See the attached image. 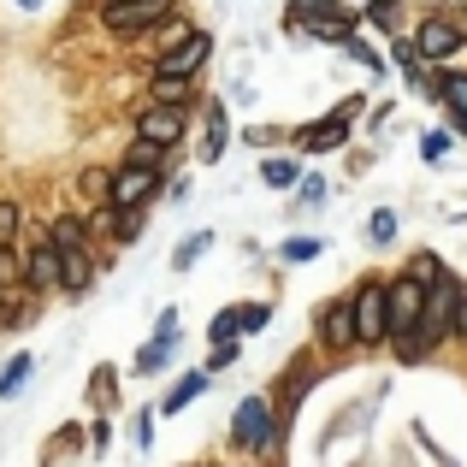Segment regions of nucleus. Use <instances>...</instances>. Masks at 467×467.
<instances>
[{
	"instance_id": "16",
	"label": "nucleus",
	"mask_w": 467,
	"mask_h": 467,
	"mask_svg": "<svg viewBox=\"0 0 467 467\" xmlns=\"http://www.w3.org/2000/svg\"><path fill=\"white\" fill-rule=\"evenodd\" d=\"M207 385H213V379H207V373H190V379H183V385H178V390H171V397H166V414H178L183 402H195V397H202Z\"/></svg>"
},
{
	"instance_id": "6",
	"label": "nucleus",
	"mask_w": 467,
	"mask_h": 467,
	"mask_svg": "<svg viewBox=\"0 0 467 467\" xmlns=\"http://www.w3.org/2000/svg\"><path fill=\"white\" fill-rule=\"evenodd\" d=\"M166 12H171V0H119V6H107V30L137 36V30H154Z\"/></svg>"
},
{
	"instance_id": "3",
	"label": "nucleus",
	"mask_w": 467,
	"mask_h": 467,
	"mask_svg": "<svg viewBox=\"0 0 467 467\" xmlns=\"http://www.w3.org/2000/svg\"><path fill=\"white\" fill-rule=\"evenodd\" d=\"M207 54H213V36H207V30H190L183 42H171L166 54L154 59V78H195V71L207 66Z\"/></svg>"
},
{
	"instance_id": "11",
	"label": "nucleus",
	"mask_w": 467,
	"mask_h": 467,
	"mask_svg": "<svg viewBox=\"0 0 467 467\" xmlns=\"http://www.w3.org/2000/svg\"><path fill=\"white\" fill-rule=\"evenodd\" d=\"M337 142H349V119H343V113H331V119H319V125L302 130V149H308V154H331Z\"/></svg>"
},
{
	"instance_id": "10",
	"label": "nucleus",
	"mask_w": 467,
	"mask_h": 467,
	"mask_svg": "<svg viewBox=\"0 0 467 467\" xmlns=\"http://www.w3.org/2000/svg\"><path fill=\"white\" fill-rule=\"evenodd\" d=\"M24 285H30V290H54V285H59V243H54V237H42V243L30 249Z\"/></svg>"
},
{
	"instance_id": "32",
	"label": "nucleus",
	"mask_w": 467,
	"mask_h": 467,
	"mask_svg": "<svg viewBox=\"0 0 467 467\" xmlns=\"http://www.w3.org/2000/svg\"><path fill=\"white\" fill-rule=\"evenodd\" d=\"M101 6H119V0H101Z\"/></svg>"
},
{
	"instance_id": "7",
	"label": "nucleus",
	"mask_w": 467,
	"mask_h": 467,
	"mask_svg": "<svg viewBox=\"0 0 467 467\" xmlns=\"http://www.w3.org/2000/svg\"><path fill=\"white\" fill-rule=\"evenodd\" d=\"M178 137H183V107H166V101H154L149 113L137 119V142H149V149H171Z\"/></svg>"
},
{
	"instance_id": "17",
	"label": "nucleus",
	"mask_w": 467,
	"mask_h": 467,
	"mask_svg": "<svg viewBox=\"0 0 467 467\" xmlns=\"http://www.w3.org/2000/svg\"><path fill=\"white\" fill-rule=\"evenodd\" d=\"M24 379H30V355H12V367L0 373V402H6V397H18V390H24Z\"/></svg>"
},
{
	"instance_id": "12",
	"label": "nucleus",
	"mask_w": 467,
	"mask_h": 467,
	"mask_svg": "<svg viewBox=\"0 0 467 467\" xmlns=\"http://www.w3.org/2000/svg\"><path fill=\"white\" fill-rule=\"evenodd\" d=\"M89 278H95L89 254H83V249H59V285H66L71 296H83V290H89Z\"/></svg>"
},
{
	"instance_id": "24",
	"label": "nucleus",
	"mask_w": 467,
	"mask_h": 467,
	"mask_svg": "<svg viewBox=\"0 0 467 467\" xmlns=\"http://www.w3.org/2000/svg\"><path fill=\"white\" fill-rule=\"evenodd\" d=\"M12 231H18V207H12V202H0V249L12 243Z\"/></svg>"
},
{
	"instance_id": "23",
	"label": "nucleus",
	"mask_w": 467,
	"mask_h": 467,
	"mask_svg": "<svg viewBox=\"0 0 467 467\" xmlns=\"http://www.w3.org/2000/svg\"><path fill=\"white\" fill-rule=\"evenodd\" d=\"M367 231H373V243H390V237H397V213H373Z\"/></svg>"
},
{
	"instance_id": "4",
	"label": "nucleus",
	"mask_w": 467,
	"mask_h": 467,
	"mask_svg": "<svg viewBox=\"0 0 467 467\" xmlns=\"http://www.w3.org/2000/svg\"><path fill=\"white\" fill-rule=\"evenodd\" d=\"M231 444L237 450H266L273 444V409L266 397H243L237 414H231Z\"/></svg>"
},
{
	"instance_id": "30",
	"label": "nucleus",
	"mask_w": 467,
	"mask_h": 467,
	"mask_svg": "<svg viewBox=\"0 0 467 467\" xmlns=\"http://www.w3.org/2000/svg\"><path fill=\"white\" fill-rule=\"evenodd\" d=\"M420 149H426V160H438V154L450 149V137H444V130H426V142H420Z\"/></svg>"
},
{
	"instance_id": "13",
	"label": "nucleus",
	"mask_w": 467,
	"mask_h": 467,
	"mask_svg": "<svg viewBox=\"0 0 467 467\" xmlns=\"http://www.w3.org/2000/svg\"><path fill=\"white\" fill-rule=\"evenodd\" d=\"M225 142H231V130H225V107L207 101V142H202V166H213V160L225 154Z\"/></svg>"
},
{
	"instance_id": "28",
	"label": "nucleus",
	"mask_w": 467,
	"mask_h": 467,
	"mask_svg": "<svg viewBox=\"0 0 467 467\" xmlns=\"http://www.w3.org/2000/svg\"><path fill=\"white\" fill-rule=\"evenodd\" d=\"M314 254H319V243H308V237H302V243H285V261H314Z\"/></svg>"
},
{
	"instance_id": "27",
	"label": "nucleus",
	"mask_w": 467,
	"mask_h": 467,
	"mask_svg": "<svg viewBox=\"0 0 467 467\" xmlns=\"http://www.w3.org/2000/svg\"><path fill=\"white\" fill-rule=\"evenodd\" d=\"M367 18H373V24H385V30H390V24H397V6H390V0H373V6H367Z\"/></svg>"
},
{
	"instance_id": "9",
	"label": "nucleus",
	"mask_w": 467,
	"mask_h": 467,
	"mask_svg": "<svg viewBox=\"0 0 467 467\" xmlns=\"http://www.w3.org/2000/svg\"><path fill=\"white\" fill-rule=\"evenodd\" d=\"M414 47H420V59H450V54H462V30L450 18H426L420 24V36H414Z\"/></svg>"
},
{
	"instance_id": "21",
	"label": "nucleus",
	"mask_w": 467,
	"mask_h": 467,
	"mask_svg": "<svg viewBox=\"0 0 467 467\" xmlns=\"http://www.w3.org/2000/svg\"><path fill=\"white\" fill-rule=\"evenodd\" d=\"M308 379H314L308 367H296V373L285 379V402H278V409H285V414H290V409H296V402H302V390H308Z\"/></svg>"
},
{
	"instance_id": "15",
	"label": "nucleus",
	"mask_w": 467,
	"mask_h": 467,
	"mask_svg": "<svg viewBox=\"0 0 467 467\" xmlns=\"http://www.w3.org/2000/svg\"><path fill=\"white\" fill-rule=\"evenodd\" d=\"M438 89H444L450 113H456V130L467 137V78H456V71H450V78H438Z\"/></svg>"
},
{
	"instance_id": "20",
	"label": "nucleus",
	"mask_w": 467,
	"mask_h": 467,
	"mask_svg": "<svg viewBox=\"0 0 467 467\" xmlns=\"http://www.w3.org/2000/svg\"><path fill=\"white\" fill-rule=\"evenodd\" d=\"M47 237H54L59 249H83V225H78V219H54V231H47Z\"/></svg>"
},
{
	"instance_id": "18",
	"label": "nucleus",
	"mask_w": 467,
	"mask_h": 467,
	"mask_svg": "<svg viewBox=\"0 0 467 467\" xmlns=\"http://www.w3.org/2000/svg\"><path fill=\"white\" fill-rule=\"evenodd\" d=\"M154 101L183 107V101H190V78H154Z\"/></svg>"
},
{
	"instance_id": "1",
	"label": "nucleus",
	"mask_w": 467,
	"mask_h": 467,
	"mask_svg": "<svg viewBox=\"0 0 467 467\" xmlns=\"http://www.w3.org/2000/svg\"><path fill=\"white\" fill-rule=\"evenodd\" d=\"M420 314H426V285H420V273H402V278H390L385 285V331L390 337H414L420 331Z\"/></svg>"
},
{
	"instance_id": "2",
	"label": "nucleus",
	"mask_w": 467,
	"mask_h": 467,
	"mask_svg": "<svg viewBox=\"0 0 467 467\" xmlns=\"http://www.w3.org/2000/svg\"><path fill=\"white\" fill-rule=\"evenodd\" d=\"M285 24H308V30L326 36V42H355V24H349V12H343L337 0H290Z\"/></svg>"
},
{
	"instance_id": "31",
	"label": "nucleus",
	"mask_w": 467,
	"mask_h": 467,
	"mask_svg": "<svg viewBox=\"0 0 467 467\" xmlns=\"http://www.w3.org/2000/svg\"><path fill=\"white\" fill-rule=\"evenodd\" d=\"M456 331L467 337V290H462V302H456Z\"/></svg>"
},
{
	"instance_id": "29",
	"label": "nucleus",
	"mask_w": 467,
	"mask_h": 467,
	"mask_svg": "<svg viewBox=\"0 0 467 467\" xmlns=\"http://www.w3.org/2000/svg\"><path fill=\"white\" fill-rule=\"evenodd\" d=\"M266 314H273L266 302H254V308H243V331H261V326H266Z\"/></svg>"
},
{
	"instance_id": "14",
	"label": "nucleus",
	"mask_w": 467,
	"mask_h": 467,
	"mask_svg": "<svg viewBox=\"0 0 467 467\" xmlns=\"http://www.w3.org/2000/svg\"><path fill=\"white\" fill-rule=\"evenodd\" d=\"M326 343H355V308L349 302L326 308Z\"/></svg>"
},
{
	"instance_id": "25",
	"label": "nucleus",
	"mask_w": 467,
	"mask_h": 467,
	"mask_svg": "<svg viewBox=\"0 0 467 467\" xmlns=\"http://www.w3.org/2000/svg\"><path fill=\"white\" fill-rule=\"evenodd\" d=\"M202 249H207V237H190V243H183L178 254H171V266H178V273H183V266H190V261H195V254H202Z\"/></svg>"
},
{
	"instance_id": "5",
	"label": "nucleus",
	"mask_w": 467,
	"mask_h": 467,
	"mask_svg": "<svg viewBox=\"0 0 467 467\" xmlns=\"http://www.w3.org/2000/svg\"><path fill=\"white\" fill-rule=\"evenodd\" d=\"M355 343H385L390 331H385V285L379 278H367L361 290H355Z\"/></svg>"
},
{
	"instance_id": "26",
	"label": "nucleus",
	"mask_w": 467,
	"mask_h": 467,
	"mask_svg": "<svg viewBox=\"0 0 467 467\" xmlns=\"http://www.w3.org/2000/svg\"><path fill=\"white\" fill-rule=\"evenodd\" d=\"M113 190V178H107V171H83V195H107Z\"/></svg>"
},
{
	"instance_id": "8",
	"label": "nucleus",
	"mask_w": 467,
	"mask_h": 467,
	"mask_svg": "<svg viewBox=\"0 0 467 467\" xmlns=\"http://www.w3.org/2000/svg\"><path fill=\"white\" fill-rule=\"evenodd\" d=\"M149 195H154V166L130 160L125 171H113V190H107L113 207H149Z\"/></svg>"
},
{
	"instance_id": "22",
	"label": "nucleus",
	"mask_w": 467,
	"mask_h": 467,
	"mask_svg": "<svg viewBox=\"0 0 467 467\" xmlns=\"http://www.w3.org/2000/svg\"><path fill=\"white\" fill-rule=\"evenodd\" d=\"M237 326H243V308H225V314L213 319V343H231V337H237Z\"/></svg>"
},
{
	"instance_id": "19",
	"label": "nucleus",
	"mask_w": 467,
	"mask_h": 467,
	"mask_svg": "<svg viewBox=\"0 0 467 467\" xmlns=\"http://www.w3.org/2000/svg\"><path fill=\"white\" fill-rule=\"evenodd\" d=\"M261 178L273 183V190H290V183H296L302 171H296V160H266V166H261Z\"/></svg>"
}]
</instances>
